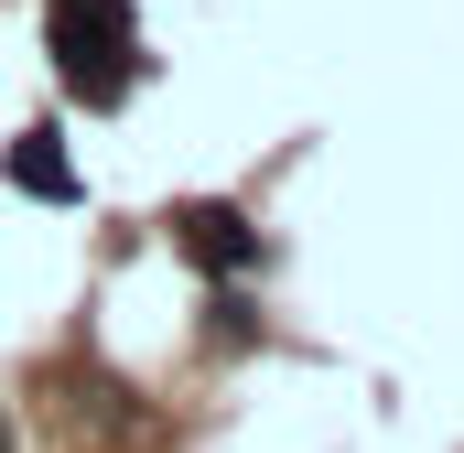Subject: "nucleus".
<instances>
[{
  "mask_svg": "<svg viewBox=\"0 0 464 453\" xmlns=\"http://www.w3.org/2000/svg\"><path fill=\"white\" fill-rule=\"evenodd\" d=\"M44 43H54L65 87L87 109H119L140 87V22H130V0H44Z\"/></svg>",
  "mask_w": 464,
  "mask_h": 453,
  "instance_id": "1",
  "label": "nucleus"
},
{
  "mask_svg": "<svg viewBox=\"0 0 464 453\" xmlns=\"http://www.w3.org/2000/svg\"><path fill=\"white\" fill-rule=\"evenodd\" d=\"M0 173H11L22 195H44V206H76V162H65V130H22V140L0 151Z\"/></svg>",
  "mask_w": 464,
  "mask_h": 453,
  "instance_id": "2",
  "label": "nucleus"
},
{
  "mask_svg": "<svg viewBox=\"0 0 464 453\" xmlns=\"http://www.w3.org/2000/svg\"><path fill=\"white\" fill-rule=\"evenodd\" d=\"M0 453H11V421H0Z\"/></svg>",
  "mask_w": 464,
  "mask_h": 453,
  "instance_id": "4",
  "label": "nucleus"
},
{
  "mask_svg": "<svg viewBox=\"0 0 464 453\" xmlns=\"http://www.w3.org/2000/svg\"><path fill=\"white\" fill-rule=\"evenodd\" d=\"M173 237H184L206 270H248V259H259V226L237 217V206H184V217H173Z\"/></svg>",
  "mask_w": 464,
  "mask_h": 453,
  "instance_id": "3",
  "label": "nucleus"
}]
</instances>
